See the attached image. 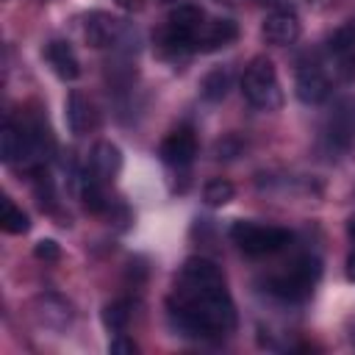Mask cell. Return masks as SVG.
Listing matches in <instances>:
<instances>
[{
	"mask_svg": "<svg viewBox=\"0 0 355 355\" xmlns=\"http://www.w3.org/2000/svg\"><path fill=\"white\" fill-rule=\"evenodd\" d=\"M172 324L194 338H219L236 327V305L219 266L208 258H186L166 300Z\"/></svg>",
	"mask_w": 355,
	"mask_h": 355,
	"instance_id": "1",
	"label": "cell"
},
{
	"mask_svg": "<svg viewBox=\"0 0 355 355\" xmlns=\"http://www.w3.org/2000/svg\"><path fill=\"white\" fill-rule=\"evenodd\" d=\"M322 277V263L316 255H302L291 261L280 275H272L266 280V291L286 300V302H302L313 294L316 283Z\"/></svg>",
	"mask_w": 355,
	"mask_h": 355,
	"instance_id": "2",
	"label": "cell"
},
{
	"mask_svg": "<svg viewBox=\"0 0 355 355\" xmlns=\"http://www.w3.org/2000/svg\"><path fill=\"white\" fill-rule=\"evenodd\" d=\"M241 94L258 111H275L283 103V92L277 83V69L266 55H255L241 75Z\"/></svg>",
	"mask_w": 355,
	"mask_h": 355,
	"instance_id": "3",
	"label": "cell"
},
{
	"mask_svg": "<svg viewBox=\"0 0 355 355\" xmlns=\"http://www.w3.org/2000/svg\"><path fill=\"white\" fill-rule=\"evenodd\" d=\"M230 239H233V244L244 255L263 258V255H272V252L283 250L291 241V233L283 230V227H277V225H261V222L244 219V222H233Z\"/></svg>",
	"mask_w": 355,
	"mask_h": 355,
	"instance_id": "4",
	"label": "cell"
},
{
	"mask_svg": "<svg viewBox=\"0 0 355 355\" xmlns=\"http://www.w3.org/2000/svg\"><path fill=\"white\" fill-rule=\"evenodd\" d=\"M202 22H205V14L200 6L178 3V8L166 17V25L161 31V44L172 53H194V39Z\"/></svg>",
	"mask_w": 355,
	"mask_h": 355,
	"instance_id": "5",
	"label": "cell"
},
{
	"mask_svg": "<svg viewBox=\"0 0 355 355\" xmlns=\"http://www.w3.org/2000/svg\"><path fill=\"white\" fill-rule=\"evenodd\" d=\"M294 92H297V97H300L305 105H319V103H324V100L330 97V92H333V80H330L327 69H324L319 61L300 64Z\"/></svg>",
	"mask_w": 355,
	"mask_h": 355,
	"instance_id": "6",
	"label": "cell"
},
{
	"mask_svg": "<svg viewBox=\"0 0 355 355\" xmlns=\"http://www.w3.org/2000/svg\"><path fill=\"white\" fill-rule=\"evenodd\" d=\"M324 136L338 150H347L355 141V100L352 97H344L333 105V114L327 116Z\"/></svg>",
	"mask_w": 355,
	"mask_h": 355,
	"instance_id": "7",
	"label": "cell"
},
{
	"mask_svg": "<svg viewBox=\"0 0 355 355\" xmlns=\"http://www.w3.org/2000/svg\"><path fill=\"white\" fill-rule=\"evenodd\" d=\"M261 36L275 44V47H286V44H294L300 39V19L291 8H275L263 17V25H261Z\"/></svg>",
	"mask_w": 355,
	"mask_h": 355,
	"instance_id": "8",
	"label": "cell"
},
{
	"mask_svg": "<svg viewBox=\"0 0 355 355\" xmlns=\"http://www.w3.org/2000/svg\"><path fill=\"white\" fill-rule=\"evenodd\" d=\"M158 155H161V161L169 164V166H189V164L194 161V155H197V136H194V130L186 128V125L178 128V130H172V133L161 141Z\"/></svg>",
	"mask_w": 355,
	"mask_h": 355,
	"instance_id": "9",
	"label": "cell"
},
{
	"mask_svg": "<svg viewBox=\"0 0 355 355\" xmlns=\"http://www.w3.org/2000/svg\"><path fill=\"white\" fill-rule=\"evenodd\" d=\"M239 36V25L233 19H205L194 39V53H214L233 44Z\"/></svg>",
	"mask_w": 355,
	"mask_h": 355,
	"instance_id": "10",
	"label": "cell"
},
{
	"mask_svg": "<svg viewBox=\"0 0 355 355\" xmlns=\"http://www.w3.org/2000/svg\"><path fill=\"white\" fill-rule=\"evenodd\" d=\"M119 169H122V153H119V147L111 144V141H97L92 147V155H89V164H86L83 172L92 175L100 183H108V180H114L119 175Z\"/></svg>",
	"mask_w": 355,
	"mask_h": 355,
	"instance_id": "11",
	"label": "cell"
},
{
	"mask_svg": "<svg viewBox=\"0 0 355 355\" xmlns=\"http://www.w3.org/2000/svg\"><path fill=\"white\" fill-rule=\"evenodd\" d=\"M122 33H125V22L105 11H92L86 17V39L92 47H111L122 39Z\"/></svg>",
	"mask_w": 355,
	"mask_h": 355,
	"instance_id": "12",
	"label": "cell"
},
{
	"mask_svg": "<svg viewBox=\"0 0 355 355\" xmlns=\"http://www.w3.org/2000/svg\"><path fill=\"white\" fill-rule=\"evenodd\" d=\"M44 58H47V64L53 67V72H55L61 80H75V78L80 75V61H78L75 50L69 47V42H61V39L47 42Z\"/></svg>",
	"mask_w": 355,
	"mask_h": 355,
	"instance_id": "13",
	"label": "cell"
},
{
	"mask_svg": "<svg viewBox=\"0 0 355 355\" xmlns=\"http://www.w3.org/2000/svg\"><path fill=\"white\" fill-rule=\"evenodd\" d=\"M67 122H69V130L78 133V136L86 133L89 128H94V122H97L92 103L80 92H72L69 100H67Z\"/></svg>",
	"mask_w": 355,
	"mask_h": 355,
	"instance_id": "14",
	"label": "cell"
},
{
	"mask_svg": "<svg viewBox=\"0 0 355 355\" xmlns=\"http://www.w3.org/2000/svg\"><path fill=\"white\" fill-rule=\"evenodd\" d=\"M227 89H230V72H227V69H222V67H219V69H211V72L202 78V83H200L202 97H205V100H211V103L225 100Z\"/></svg>",
	"mask_w": 355,
	"mask_h": 355,
	"instance_id": "15",
	"label": "cell"
},
{
	"mask_svg": "<svg viewBox=\"0 0 355 355\" xmlns=\"http://www.w3.org/2000/svg\"><path fill=\"white\" fill-rule=\"evenodd\" d=\"M0 227H3L6 233H11V236H22V233H28L31 219H28V214H25L22 208H17L8 197H3V216H0Z\"/></svg>",
	"mask_w": 355,
	"mask_h": 355,
	"instance_id": "16",
	"label": "cell"
},
{
	"mask_svg": "<svg viewBox=\"0 0 355 355\" xmlns=\"http://www.w3.org/2000/svg\"><path fill=\"white\" fill-rule=\"evenodd\" d=\"M130 322V302L125 300H114L103 308V324L111 330V333H122Z\"/></svg>",
	"mask_w": 355,
	"mask_h": 355,
	"instance_id": "17",
	"label": "cell"
},
{
	"mask_svg": "<svg viewBox=\"0 0 355 355\" xmlns=\"http://www.w3.org/2000/svg\"><path fill=\"white\" fill-rule=\"evenodd\" d=\"M233 194H236V189H233V183L225 180V178H214V180H208L205 189H202V200H205L211 208L227 205V202L233 200Z\"/></svg>",
	"mask_w": 355,
	"mask_h": 355,
	"instance_id": "18",
	"label": "cell"
},
{
	"mask_svg": "<svg viewBox=\"0 0 355 355\" xmlns=\"http://www.w3.org/2000/svg\"><path fill=\"white\" fill-rule=\"evenodd\" d=\"M33 255H36L39 261H58V258H61V247H58L53 239H42V241H36Z\"/></svg>",
	"mask_w": 355,
	"mask_h": 355,
	"instance_id": "19",
	"label": "cell"
},
{
	"mask_svg": "<svg viewBox=\"0 0 355 355\" xmlns=\"http://www.w3.org/2000/svg\"><path fill=\"white\" fill-rule=\"evenodd\" d=\"M108 349H111L114 355H133V352H136L139 347H136V344H133L130 338H125V336L119 333V336H116V338H114V341L108 344Z\"/></svg>",
	"mask_w": 355,
	"mask_h": 355,
	"instance_id": "20",
	"label": "cell"
},
{
	"mask_svg": "<svg viewBox=\"0 0 355 355\" xmlns=\"http://www.w3.org/2000/svg\"><path fill=\"white\" fill-rule=\"evenodd\" d=\"M347 277L355 283V247H352V252H349V258H347Z\"/></svg>",
	"mask_w": 355,
	"mask_h": 355,
	"instance_id": "21",
	"label": "cell"
},
{
	"mask_svg": "<svg viewBox=\"0 0 355 355\" xmlns=\"http://www.w3.org/2000/svg\"><path fill=\"white\" fill-rule=\"evenodd\" d=\"M347 236H349V241H352V247H355V214L347 219Z\"/></svg>",
	"mask_w": 355,
	"mask_h": 355,
	"instance_id": "22",
	"label": "cell"
},
{
	"mask_svg": "<svg viewBox=\"0 0 355 355\" xmlns=\"http://www.w3.org/2000/svg\"><path fill=\"white\" fill-rule=\"evenodd\" d=\"M164 3H178V0H164Z\"/></svg>",
	"mask_w": 355,
	"mask_h": 355,
	"instance_id": "23",
	"label": "cell"
}]
</instances>
